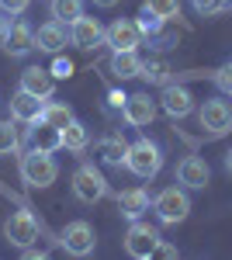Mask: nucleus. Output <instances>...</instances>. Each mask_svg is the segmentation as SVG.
Returning <instances> with one entry per match:
<instances>
[{"instance_id": "nucleus-1", "label": "nucleus", "mask_w": 232, "mask_h": 260, "mask_svg": "<svg viewBox=\"0 0 232 260\" xmlns=\"http://www.w3.org/2000/svg\"><path fill=\"white\" fill-rule=\"evenodd\" d=\"M21 177H24L28 187H49V184H56V177H59V163L52 160L49 149L31 146V149L21 156Z\"/></svg>"}, {"instance_id": "nucleus-2", "label": "nucleus", "mask_w": 232, "mask_h": 260, "mask_svg": "<svg viewBox=\"0 0 232 260\" xmlns=\"http://www.w3.org/2000/svg\"><path fill=\"white\" fill-rule=\"evenodd\" d=\"M125 167L142 180H153L159 174V167H163V153H159V146L153 139H136L128 146V156H125Z\"/></svg>"}, {"instance_id": "nucleus-3", "label": "nucleus", "mask_w": 232, "mask_h": 260, "mask_svg": "<svg viewBox=\"0 0 232 260\" xmlns=\"http://www.w3.org/2000/svg\"><path fill=\"white\" fill-rule=\"evenodd\" d=\"M153 212L159 215L163 225H177V222L187 219V212H191V198H187L184 187H163V191L153 198Z\"/></svg>"}, {"instance_id": "nucleus-4", "label": "nucleus", "mask_w": 232, "mask_h": 260, "mask_svg": "<svg viewBox=\"0 0 232 260\" xmlns=\"http://www.w3.org/2000/svg\"><path fill=\"white\" fill-rule=\"evenodd\" d=\"M159 229L156 225H149V222H132L128 225V233H125V253L136 260H149L156 257V246H159Z\"/></svg>"}, {"instance_id": "nucleus-5", "label": "nucleus", "mask_w": 232, "mask_h": 260, "mask_svg": "<svg viewBox=\"0 0 232 260\" xmlns=\"http://www.w3.org/2000/svg\"><path fill=\"white\" fill-rule=\"evenodd\" d=\"M197 121L208 136H225L232 128V104L222 98H208L201 108H197Z\"/></svg>"}, {"instance_id": "nucleus-6", "label": "nucleus", "mask_w": 232, "mask_h": 260, "mask_svg": "<svg viewBox=\"0 0 232 260\" xmlns=\"http://www.w3.org/2000/svg\"><path fill=\"white\" fill-rule=\"evenodd\" d=\"M73 194H77L83 205H94V201H101L104 194H108V180H104V174L97 170V167H77V174H73Z\"/></svg>"}, {"instance_id": "nucleus-7", "label": "nucleus", "mask_w": 232, "mask_h": 260, "mask_svg": "<svg viewBox=\"0 0 232 260\" xmlns=\"http://www.w3.org/2000/svg\"><path fill=\"white\" fill-rule=\"evenodd\" d=\"M62 246H66V253L70 257H90L97 246V236H94V225L90 222H70L66 229H62Z\"/></svg>"}, {"instance_id": "nucleus-8", "label": "nucleus", "mask_w": 232, "mask_h": 260, "mask_svg": "<svg viewBox=\"0 0 232 260\" xmlns=\"http://www.w3.org/2000/svg\"><path fill=\"white\" fill-rule=\"evenodd\" d=\"M104 42L115 49V52H136L142 45V28L139 21H128V18H118L108 31H104Z\"/></svg>"}, {"instance_id": "nucleus-9", "label": "nucleus", "mask_w": 232, "mask_h": 260, "mask_svg": "<svg viewBox=\"0 0 232 260\" xmlns=\"http://www.w3.org/2000/svg\"><path fill=\"white\" fill-rule=\"evenodd\" d=\"M4 236L11 246H31V243H39V222L35 215H28V212H14L11 219L4 222Z\"/></svg>"}, {"instance_id": "nucleus-10", "label": "nucleus", "mask_w": 232, "mask_h": 260, "mask_svg": "<svg viewBox=\"0 0 232 260\" xmlns=\"http://www.w3.org/2000/svg\"><path fill=\"white\" fill-rule=\"evenodd\" d=\"M104 31H108V28H101L97 18L80 14V18L70 24V42H73L77 49H83V52H90V49H97V45L104 42Z\"/></svg>"}, {"instance_id": "nucleus-11", "label": "nucleus", "mask_w": 232, "mask_h": 260, "mask_svg": "<svg viewBox=\"0 0 232 260\" xmlns=\"http://www.w3.org/2000/svg\"><path fill=\"white\" fill-rule=\"evenodd\" d=\"M0 42H4V52L7 56H24V52L35 49V31H31V24L14 21V24H7V31H4Z\"/></svg>"}, {"instance_id": "nucleus-12", "label": "nucleus", "mask_w": 232, "mask_h": 260, "mask_svg": "<svg viewBox=\"0 0 232 260\" xmlns=\"http://www.w3.org/2000/svg\"><path fill=\"white\" fill-rule=\"evenodd\" d=\"M21 90H28V94H35V98L49 101L56 94V77H52V70H42V66H28L24 73H21Z\"/></svg>"}, {"instance_id": "nucleus-13", "label": "nucleus", "mask_w": 232, "mask_h": 260, "mask_svg": "<svg viewBox=\"0 0 232 260\" xmlns=\"http://www.w3.org/2000/svg\"><path fill=\"white\" fill-rule=\"evenodd\" d=\"M159 101H163V111H167L170 118H184V115L194 111V94L187 87H180V83H167Z\"/></svg>"}, {"instance_id": "nucleus-14", "label": "nucleus", "mask_w": 232, "mask_h": 260, "mask_svg": "<svg viewBox=\"0 0 232 260\" xmlns=\"http://www.w3.org/2000/svg\"><path fill=\"white\" fill-rule=\"evenodd\" d=\"M177 180H180L184 187H194V191H201V187H208V180H212V170H208V163L197 160V156H184V160L177 163Z\"/></svg>"}, {"instance_id": "nucleus-15", "label": "nucleus", "mask_w": 232, "mask_h": 260, "mask_svg": "<svg viewBox=\"0 0 232 260\" xmlns=\"http://www.w3.org/2000/svg\"><path fill=\"white\" fill-rule=\"evenodd\" d=\"M42 108H45V101L28 94V90H21V87H18V94L11 98V115H14V121H24V125H39Z\"/></svg>"}, {"instance_id": "nucleus-16", "label": "nucleus", "mask_w": 232, "mask_h": 260, "mask_svg": "<svg viewBox=\"0 0 232 260\" xmlns=\"http://www.w3.org/2000/svg\"><path fill=\"white\" fill-rule=\"evenodd\" d=\"M121 115H125V121H128L132 128H142V125H149V121L156 118V104H153L149 94H132V98L125 101Z\"/></svg>"}, {"instance_id": "nucleus-17", "label": "nucleus", "mask_w": 232, "mask_h": 260, "mask_svg": "<svg viewBox=\"0 0 232 260\" xmlns=\"http://www.w3.org/2000/svg\"><path fill=\"white\" fill-rule=\"evenodd\" d=\"M62 45H66V28H62V21H49V24H42L39 31H35V49H42V52H52V56H59L62 52Z\"/></svg>"}, {"instance_id": "nucleus-18", "label": "nucleus", "mask_w": 232, "mask_h": 260, "mask_svg": "<svg viewBox=\"0 0 232 260\" xmlns=\"http://www.w3.org/2000/svg\"><path fill=\"white\" fill-rule=\"evenodd\" d=\"M118 208H121V215L128 222H136L142 219V212H149V194L142 187H128V191L118 194Z\"/></svg>"}, {"instance_id": "nucleus-19", "label": "nucleus", "mask_w": 232, "mask_h": 260, "mask_svg": "<svg viewBox=\"0 0 232 260\" xmlns=\"http://www.w3.org/2000/svg\"><path fill=\"white\" fill-rule=\"evenodd\" d=\"M87 142H90V136H87V125H83V121L70 118L62 128H59V146L70 149V153H83Z\"/></svg>"}, {"instance_id": "nucleus-20", "label": "nucleus", "mask_w": 232, "mask_h": 260, "mask_svg": "<svg viewBox=\"0 0 232 260\" xmlns=\"http://www.w3.org/2000/svg\"><path fill=\"white\" fill-rule=\"evenodd\" d=\"M97 153H101V160L111 163V167H121L125 156H128V142L121 139V136H108V139L97 142Z\"/></svg>"}, {"instance_id": "nucleus-21", "label": "nucleus", "mask_w": 232, "mask_h": 260, "mask_svg": "<svg viewBox=\"0 0 232 260\" xmlns=\"http://www.w3.org/2000/svg\"><path fill=\"white\" fill-rule=\"evenodd\" d=\"M111 73L118 80H132V77H142V59L136 52H115L111 59Z\"/></svg>"}, {"instance_id": "nucleus-22", "label": "nucleus", "mask_w": 232, "mask_h": 260, "mask_svg": "<svg viewBox=\"0 0 232 260\" xmlns=\"http://www.w3.org/2000/svg\"><path fill=\"white\" fill-rule=\"evenodd\" d=\"M70 118H73L70 104H59V101H49V104L42 108V121H45V125H52V128H62V125H66Z\"/></svg>"}, {"instance_id": "nucleus-23", "label": "nucleus", "mask_w": 232, "mask_h": 260, "mask_svg": "<svg viewBox=\"0 0 232 260\" xmlns=\"http://www.w3.org/2000/svg\"><path fill=\"white\" fill-rule=\"evenodd\" d=\"M83 14V0H52V18L62 24H73Z\"/></svg>"}, {"instance_id": "nucleus-24", "label": "nucleus", "mask_w": 232, "mask_h": 260, "mask_svg": "<svg viewBox=\"0 0 232 260\" xmlns=\"http://www.w3.org/2000/svg\"><path fill=\"white\" fill-rule=\"evenodd\" d=\"M142 11H149V14H156V18L170 21V18H180V0H146Z\"/></svg>"}, {"instance_id": "nucleus-25", "label": "nucleus", "mask_w": 232, "mask_h": 260, "mask_svg": "<svg viewBox=\"0 0 232 260\" xmlns=\"http://www.w3.org/2000/svg\"><path fill=\"white\" fill-rule=\"evenodd\" d=\"M21 149V128L14 121H0V153H18Z\"/></svg>"}, {"instance_id": "nucleus-26", "label": "nucleus", "mask_w": 232, "mask_h": 260, "mask_svg": "<svg viewBox=\"0 0 232 260\" xmlns=\"http://www.w3.org/2000/svg\"><path fill=\"white\" fill-rule=\"evenodd\" d=\"M142 77H146L149 83H163V87H167V83H170V66H167L163 59L142 62Z\"/></svg>"}, {"instance_id": "nucleus-27", "label": "nucleus", "mask_w": 232, "mask_h": 260, "mask_svg": "<svg viewBox=\"0 0 232 260\" xmlns=\"http://www.w3.org/2000/svg\"><path fill=\"white\" fill-rule=\"evenodd\" d=\"M35 146L39 149H62L59 146V128H52V125H45V121H39V132H35Z\"/></svg>"}, {"instance_id": "nucleus-28", "label": "nucleus", "mask_w": 232, "mask_h": 260, "mask_svg": "<svg viewBox=\"0 0 232 260\" xmlns=\"http://www.w3.org/2000/svg\"><path fill=\"white\" fill-rule=\"evenodd\" d=\"M225 7H232V0H194V11H197L201 18H215V14H222Z\"/></svg>"}, {"instance_id": "nucleus-29", "label": "nucleus", "mask_w": 232, "mask_h": 260, "mask_svg": "<svg viewBox=\"0 0 232 260\" xmlns=\"http://www.w3.org/2000/svg\"><path fill=\"white\" fill-rule=\"evenodd\" d=\"M215 87H218L222 94H232V62L222 66V70H215Z\"/></svg>"}, {"instance_id": "nucleus-30", "label": "nucleus", "mask_w": 232, "mask_h": 260, "mask_svg": "<svg viewBox=\"0 0 232 260\" xmlns=\"http://www.w3.org/2000/svg\"><path fill=\"white\" fill-rule=\"evenodd\" d=\"M52 77H56V80H70V77H73V62L62 59V56H56V62H52Z\"/></svg>"}, {"instance_id": "nucleus-31", "label": "nucleus", "mask_w": 232, "mask_h": 260, "mask_svg": "<svg viewBox=\"0 0 232 260\" xmlns=\"http://www.w3.org/2000/svg\"><path fill=\"white\" fill-rule=\"evenodd\" d=\"M159 24H163V18H156V14H149V11H142V21H139L142 35H153V31H159Z\"/></svg>"}, {"instance_id": "nucleus-32", "label": "nucleus", "mask_w": 232, "mask_h": 260, "mask_svg": "<svg viewBox=\"0 0 232 260\" xmlns=\"http://www.w3.org/2000/svg\"><path fill=\"white\" fill-rule=\"evenodd\" d=\"M31 0H0V11L4 14H24Z\"/></svg>"}, {"instance_id": "nucleus-33", "label": "nucleus", "mask_w": 232, "mask_h": 260, "mask_svg": "<svg viewBox=\"0 0 232 260\" xmlns=\"http://www.w3.org/2000/svg\"><path fill=\"white\" fill-rule=\"evenodd\" d=\"M156 257H177V246H170V243L159 240V246H156Z\"/></svg>"}, {"instance_id": "nucleus-34", "label": "nucleus", "mask_w": 232, "mask_h": 260, "mask_svg": "<svg viewBox=\"0 0 232 260\" xmlns=\"http://www.w3.org/2000/svg\"><path fill=\"white\" fill-rule=\"evenodd\" d=\"M108 101H111V104H115V108H125V101H128V98H125V94H121V90H111V98H108Z\"/></svg>"}, {"instance_id": "nucleus-35", "label": "nucleus", "mask_w": 232, "mask_h": 260, "mask_svg": "<svg viewBox=\"0 0 232 260\" xmlns=\"http://www.w3.org/2000/svg\"><path fill=\"white\" fill-rule=\"evenodd\" d=\"M94 4H97V7H115L118 0H94Z\"/></svg>"}, {"instance_id": "nucleus-36", "label": "nucleus", "mask_w": 232, "mask_h": 260, "mask_svg": "<svg viewBox=\"0 0 232 260\" xmlns=\"http://www.w3.org/2000/svg\"><path fill=\"white\" fill-rule=\"evenodd\" d=\"M4 31H7V18H4V11H0V39H4Z\"/></svg>"}, {"instance_id": "nucleus-37", "label": "nucleus", "mask_w": 232, "mask_h": 260, "mask_svg": "<svg viewBox=\"0 0 232 260\" xmlns=\"http://www.w3.org/2000/svg\"><path fill=\"white\" fill-rule=\"evenodd\" d=\"M225 170H229V174H232V149H229V153H225Z\"/></svg>"}]
</instances>
